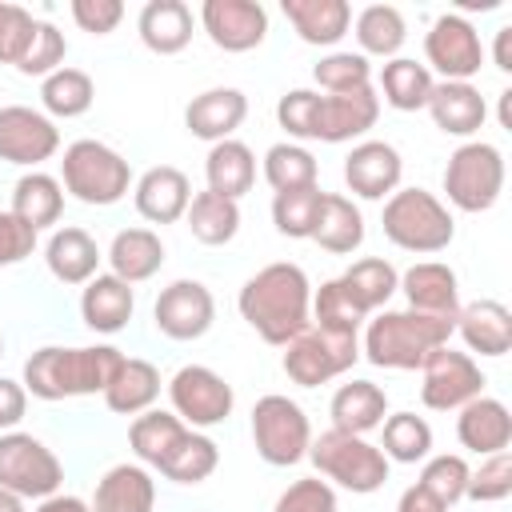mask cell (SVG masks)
I'll return each instance as SVG.
<instances>
[{
    "mask_svg": "<svg viewBox=\"0 0 512 512\" xmlns=\"http://www.w3.org/2000/svg\"><path fill=\"white\" fill-rule=\"evenodd\" d=\"M236 308L264 344L284 348L312 324V284L300 264L276 260L244 280Z\"/></svg>",
    "mask_w": 512,
    "mask_h": 512,
    "instance_id": "cell-1",
    "label": "cell"
},
{
    "mask_svg": "<svg viewBox=\"0 0 512 512\" xmlns=\"http://www.w3.org/2000/svg\"><path fill=\"white\" fill-rule=\"evenodd\" d=\"M276 120L280 128L296 140H324V144H344L376 128L380 120V96L376 88L360 92H340V96H320L312 88H292L276 100Z\"/></svg>",
    "mask_w": 512,
    "mask_h": 512,
    "instance_id": "cell-2",
    "label": "cell"
},
{
    "mask_svg": "<svg viewBox=\"0 0 512 512\" xmlns=\"http://www.w3.org/2000/svg\"><path fill=\"white\" fill-rule=\"evenodd\" d=\"M124 352L112 344H88V348H36L24 360V392L36 400H68V396H104L112 376L120 372Z\"/></svg>",
    "mask_w": 512,
    "mask_h": 512,
    "instance_id": "cell-3",
    "label": "cell"
},
{
    "mask_svg": "<svg viewBox=\"0 0 512 512\" xmlns=\"http://www.w3.org/2000/svg\"><path fill=\"white\" fill-rule=\"evenodd\" d=\"M452 332H456V316H428V312H412V308L388 312L384 308L368 320L360 352L376 368L416 372V368H424V360L436 348H444L452 340Z\"/></svg>",
    "mask_w": 512,
    "mask_h": 512,
    "instance_id": "cell-4",
    "label": "cell"
},
{
    "mask_svg": "<svg viewBox=\"0 0 512 512\" xmlns=\"http://www.w3.org/2000/svg\"><path fill=\"white\" fill-rule=\"evenodd\" d=\"M384 236L404 248V252H420V256H432V252H444L456 236V220L448 212V204L424 188H396L388 200H384Z\"/></svg>",
    "mask_w": 512,
    "mask_h": 512,
    "instance_id": "cell-5",
    "label": "cell"
},
{
    "mask_svg": "<svg viewBox=\"0 0 512 512\" xmlns=\"http://www.w3.org/2000/svg\"><path fill=\"white\" fill-rule=\"evenodd\" d=\"M60 188L80 204L108 208L132 188V168L104 140H72L60 160Z\"/></svg>",
    "mask_w": 512,
    "mask_h": 512,
    "instance_id": "cell-6",
    "label": "cell"
},
{
    "mask_svg": "<svg viewBox=\"0 0 512 512\" xmlns=\"http://www.w3.org/2000/svg\"><path fill=\"white\" fill-rule=\"evenodd\" d=\"M308 460L316 464L320 476H328L332 484H340L356 496H368V492L384 488V480H388V456L376 444H368L364 436H352V432L328 428V432L312 436Z\"/></svg>",
    "mask_w": 512,
    "mask_h": 512,
    "instance_id": "cell-7",
    "label": "cell"
},
{
    "mask_svg": "<svg viewBox=\"0 0 512 512\" xmlns=\"http://www.w3.org/2000/svg\"><path fill=\"white\" fill-rule=\"evenodd\" d=\"M360 360V336L336 332V328H304L296 340L284 344V372L300 388H320L336 376H344Z\"/></svg>",
    "mask_w": 512,
    "mask_h": 512,
    "instance_id": "cell-8",
    "label": "cell"
},
{
    "mask_svg": "<svg viewBox=\"0 0 512 512\" xmlns=\"http://www.w3.org/2000/svg\"><path fill=\"white\" fill-rule=\"evenodd\" d=\"M448 204L460 212H488L504 192V152L488 140H468L448 156L444 168Z\"/></svg>",
    "mask_w": 512,
    "mask_h": 512,
    "instance_id": "cell-9",
    "label": "cell"
},
{
    "mask_svg": "<svg viewBox=\"0 0 512 512\" xmlns=\"http://www.w3.org/2000/svg\"><path fill=\"white\" fill-rule=\"evenodd\" d=\"M252 444L264 464L272 468H292L308 456L312 444V424L304 408L280 392H268L252 404Z\"/></svg>",
    "mask_w": 512,
    "mask_h": 512,
    "instance_id": "cell-10",
    "label": "cell"
},
{
    "mask_svg": "<svg viewBox=\"0 0 512 512\" xmlns=\"http://www.w3.org/2000/svg\"><path fill=\"white\" fill-rule=\"evenodd\" d=\"M64 484V464L32 432H0V488L20 500H48Z\"/></svg>",
    "mask_w": 512,
    "mask_h": 512,
    "instance_id": "cell-11",
    "label": "cell"
},
{
    "mask_svg": "<svg viewBox=\"0 0 512 512\" xmlns=\"http://www.w3.org/2000/svg\"><path fill=\"white\" fill-rule=\"evenodd\" d=\"M168 400H172V412L188 428H212L232 416L236 392L220 372H212L204 364H184L168 380Z\"/></svg>",
    "mask_w": 512,
    "mask_h": 512,
    "instance_id": "cell-12",
    "label": "cell"
},
{
    "mask_svg": "<svg viewBox=\"0 0 512 512\" xmlns=\"http://www.w3.org/2000/svg\"><path fill=\"white\" fill-rule=\"evenodd\" d=\"M424 68L428 72H440L444 80H460V84H472V76L480 72L484 64V44H480V32L472 28V20L456 16V12H444L432 20V28L424 32Z\"/></svg>",
    "mask_w": 512,
    "mask_h": 512,
    "instance_id": "cell-13",
    "label": "cell"
},
{
    "mask_svg": "<svg viewBox=\"0 0 512 512\" xmlns=\"http://www.w3.org/2000/svg\"><path fill=\"white\" fill-rule=\"evenodd\" d=\"M424 384H420V400L432 412H460L468 400L484 396V372L468 352H456L452 344L436 348L424 360Z\"/></svg>",
    "mask_w": 512,
    "mask_h": 512,
    "instance_id": "cell-14",
    "label": "cell"
},
{
    "mask_svg": "<svg viewBox=\"0 0 512 512\" xmlns=\"http://www.w3.org/2000/svg\"><path fill=\"white\" fill-rule=\"evenodd\" d=\"M60 152V128L52 116L28 108V104H4L0 108V160L32 168L52 160Z\"/></svg>",
    "mask_w": 512,
    "mask_h": 512,
    "instance_id": "cell-15",
    "label": "cell"
},
{
    "mask_svg": "<svg viewBox=\"0 0 512 512\" xmlns=\"http://www.w3.org/2000/svg\"><path fill=\"white\" fill-rule=\"evenodd\" d=\"M152 320L168 340H200L216 320V300L200 280H172L160 288Z\"/></svg>",
    "mask_w": 512,
    "mask_h": 512,
    "instance_id": "cell-16",
    "label": "cell"
},
{
    "mask_svg": "<svg viewBox=\"0 0 512 512\" xmlns=\"http://www.w3.org/2000/svg\"><path fill=\"white\" fill-rule=\"evenodd\" d=\"M200 28L220 52H252L268 36V12L256 0H204Z\"/></svg>",
    "mask_w": 512,
    "mask_h": 512,
    "instance_id": "cell-17",
    "label": "cell"
},
{
    "mask_svg": "<svg viewBox=\"0 0 512 512\" xmlns=\"http://www.w3.org/2000/svg\"><path fill=\"white\" fill-rule=\"evenodd\" d=\"M404 160L388 140H360L344 156V184L360 200H388L400 188Z\"/></svg>",
    "mask_w": 512,
    "mask_h": 512,
    "instance_id": "cell-18",
    "label": "cell"
},
{
    "mask_svg": "<svg viewBox=\"0 0 512 512\" xmlns=\"http://www.w3.org/2000/svg\"><path fill=\"white\" fill-rule=\"evenodd\" d=\"M244 116H248V96L240 88H208L188 100L184 128L196 140L220 144V140H232V132L244 124Z\"/></svg>",
    "mask_w": 512,
    "mask_h": 512,
    "instance_id": "cell-19",
    "label": "cell"
},
{
    "mask_svg": "<svg viewBox=\"0 0 512 512\" xmlns=\"http://www.w3.org/2000/svg\"><path fill=\"white\" fill-rule=\"evenodd\" d=\"M132 200H136V212L144 220H152V224H176L188 212V204H192V184H188V176L180 168L156 164V168H148L136 180Z\"/></svg>",
    "mask_w": 512,
    "mask_h": 512,
    "instance_id": "cell-20",
    "label": "cell"
},
{
    "mask_svg": "<svg viewBox=\"0 0 512 512\" xmlns=\"http://www.w3.org/2000/svg\"><path fill=\"white\" fill-rule=\"evenodd\" d=\"M132 312H136V292H132V284H124L112 272H96L80 292V320L92 332L116 336L128 328Z\"/></svg>",
    "mask_w": 512,
    "mask_h": 512,
    "instance_id": "cell-21",
    "label": "cell"
},
{
    "mask_svg": "<svg viewBox=\"0 0 512 512\" xmlns=\"http://www.w3.org/2000/svg\"><path fill=\"white\" fill-rule=\"evenodd\" d=\"M400 292L412 312L428 316H456L460 312V284L456 272L440 260H420L400 276Z\"/></svg>",
    "mask_w": 512,
    "mask_h": 512,
    "instance_id": "cell-22",
    "label": "cell"
},
{
    "mask_svg": "<svg viewBox=\"0 0 512 512\" xmlns=\"http://www.w3.org/2000/svg\"><path fill=\"white\" fill-rule=\"evenodd\" d=\"M456 436L476 456L508 452V444H512V416H508L504 400H496V396L468 400L460 408V416H456Z\"/></svg>",
    "mask_w": 512,
    "mask_h": 512,
    "instance_id": "cell-23",
    "label": "cell"
},
{
    "mask_svg": "<svg viewBox=\"0 0 512 512\" xmlns=\"http://www.w3.org/2000/svg\"><path fill=\"white\" fill-rule=\"evenodd\" d=\"M428 112L444 136H472L488 120V104H484L480 88L460 84V80H440L428 96Z\"/></svg>",
    "mask_w": 512,
    "mask_h": 512,
    "instance_id": "cell-24",
    "label": "cell"
},
{
    "mask_svg": "<svg viewBox=\"0 0 512 512\" xmlns=\"http://www.w3.org/2000/svg\"><path fill=\"white\" fill-rule=\"evenodd\" d=\"M92 512H152L156 508V480L144 464H112L96 480Z\"/></svg>",
    "mask_w": 512,
    "mask_h": 512,
    "instance_id": "cell-25",
    "label": "cell"
},
{
    "mask_svg": "<svg viewBox=\"0 0 512 512\" xmlns=\"http://www.w3.org/2000/svg\"><path fill=\"white\" fill-rule=\"evenodd\" d=\"M328 416H332V428L336 432L368 436L388 416V392L380 384H372V380H348V384H340L332 392Z\"/></svg>",
    "mask_w": 512,
    "mask_h": 512,
    "instance_id": "cell-26",
    "label": "cell"
},
{
    "mask_svg": "<svg viewBox=\"0 0 512 512\" xmlns=\"http://www.w3.org/2000/svg\"><path fill=\"white\" fill-rule=\"evenodd\" d=\"M280 12L296 28V36L304 44H316V48L340 44L348 36V24H352V8L344 0H284Z\"/></svg>",
    "mask_w": 512,
    "mask_h": 512,
    "instance_id": "cell-27",
    "label": "cell"
},
{
    "mask_svg": "<svg viewBox=\"0 0 512 512\" xmlns=\"http://www.w3.org/2000/svg\"><path fill=\"white\" fill-rule=\"evenodd\" d=\"M136 32L148 52L176 56L192 40V8L184 0H148L136 16Z\"/></svg>",
    "mask_w": 512,
    "mask_h": 512,
    "instance_id": "cell-28",
    "label": "cell"
},
{
    "mask_svg": "<svg viewBox=\"0 0 512 512\" xmlns=\"http://www.w3.org/2000/svg\"><path fill=\"white\" fill-rule=\"evenodd\" d=\"M456 332L468 352L504 356L512 348V312L500 300H472L456 312Z\"/></svg>",
    "mask_w": 512,
    "mask_h": 512,
    "instance_id": "cell-29",
    "label": "cell"
},
{
    "mask_svg": "<svg viewBox=\"0 0 512 512\" xmlns=\"http://www.w3.org/2000/svg\"><path fill=\"white\" fill-rule=\"evenodd\" d=\"M204 176H208V192L240 204V196L252 192L256 184V156L244 140H220L204 156Z\"/></svg>",
    "mask_w": 512,
    "mask_h": 512,
    "instance_id": "cell-30",
    "label": "cell"
},
{
    "mask_svg": "<svg viewBox=\"0 0 512 512\" xmlns=\"http://www.w3.org/2000/svg\"><path fill=\"white\" fill-rule=\"evenodd\" d=\"M44 264L60 284H88L100 268V248L84 228H56L44 244Z\"/></svg>",
    "mask_w": 512,
    "mask_h": 512,
    "instance_id": "cell-31",
    "label": "cell"
},
{
    "mask_svg": "<svg viewBox=\"0 0 512 512\" xmlns=\"http://www.w3.org/2000/svg\"><path fill=\"white\" fill-rule=\"evenodd\" d=\"M108 264H112V276H120L124 284L152 280L164 264V240L152 228H124L112 236Z\"/></svg>",
    "mask_w": 512,
    "mask_h": 512,
    "instance_id": "cell-32",
    "label": "cell"
},
{
    "mask_svg": "<svg viewBox=\"0 0 512 512\" xmlns=\"http://www.w3.org/2000/svg\"><path fill=\"white\" fill-rule=\"evenodd\" d=\"M12 216H20L32 232L40 228H52L64 212V188L56 176L48 172H24L16 184H12Z\"/></svg>",
    "mask_w": 512,
    "mask_h": 512,
    "instance_id": "cell-33",
    "label": "cell"
},
{
    "mask_svg": "<svg viewBox=\"0 0 512 512\" xmlns=\"http://www.w3.org/2000/svg\"><path fill=\"white\" fill-rule=\"evenodd\" d=\"M160 396V372L156 364L140 360V356H124L120 372L112 376V384L104 388V404L120 416H140L156 404Z\"/></svg>",
    "mask_w": 512,
    "mask_h": 512,
    "instance_id": "cell-34",
    "label": "cell"
},
{
    "mask_svg": "<svg viewBox=\"0 0 512 512\" xmlns=\"http://www.w3.org/2000/svg\"><path fill=\"white\" fill-rule=\"evenodd\" d=\"M336 280H340V288L348 292V300H352L364 316L380 312V308L392 300V292L400 288V272H396L388 260H380V256H364V260H356V264L344 268Z\"/></svg>",
    "mask_w": 512,
    "mask_h": 512,
    "instance_id": "cell-35",
    "label": "cell"
},
{
    "mask_svg": "<svg viewBox=\"0 0 512 512\" xmlns=\"http://www.w3.org/2000/svg\"><path fill=\"white\" fill-rule=\"evenodd\" d=\"M312 240H316L324 252H332V256L356 252V248L364 244V216H360V208H356L348 196L324 192V204H320Z\"/></svg>",
    "mask_w": 512,
    "mask_h": 512,
    "instance_id": "cell-36",
    "label": "cell"
},
{
    "mask_svg": "<svg viewBox=\"0 0 512 512\" xmlns=\"http://www.w3.org/2000/svg\"><path fill=\"white\" fill-rule=\"evenodd\" d=\"M184 432H188V424H184L176 412L148 408V412H140V416L132 420L128 444H132V452H136V460H140L144 468H156V472H160V464L168 460V452L180 444Z\"/></svg>",
    "mask_w": 512,
    "mask_h": 512,
    "instance_id": "cell-37",
    "label": "cell"
},
{
    "mask_svg": "<svg viewBox=\"0 0 512 512\" xmlns=\"http://www.w3.org/2000/svg\"><path fill=\"white\" fill-rule=\"evenodd\" d=\"M436 80L424 64L408 60V56H392L384 68H380V96L388 108L396 112H420L428 108V96H432Z\"/></svg>",
    "mask_w": 512,
    "mask_h": 512,
    "instance_id": "cell-38",
    "label": "cell"
},
{
    "mask_svg": "<svg viewBox=\"0 0 512 512\" xmlns=\"http://www.w3.org/2000/svg\"><path fill=\"white\" fill-rule=\"evenodd\" d=\"M408 40V24H404V12L392 8V4H368L360 16H356V44H360V56H384L392 60Z\"/></svg>",
    "mask_w": 512,
    "mask_h": 512,
    "instance_id": "cell-39",
    "label": "cell"
},
{
    "mask_svg": "<svg viewBox=\"0 0 512 512\" xmlns=\"http://www.w3.org/2000/svg\"><path fill=\"white\" fill-rule=\"evenodd\" d=\"M96 100V84L84 68H56L52 76H44L40 84V104L48 116H60V120H72V116H84Z\"/></svg>",
    "mask_w": 512,
    "mask_h": 512,
    "instance_id": "cell-40",
    "label": "cell"
},
{
    "mask_svg": "<svg viewBox=\"0 0 512 512\" xmlns=\"http://www.w3.org/2000/svg\"><path fill=\"white\" fill-rule=\"evenodd\" d=\"M184 216H188L192 236L200 244H208V248H220V244H228L240 232V204L224 200L216 192H196Z\"/></svg>",
    "mask_w": 512,
    "mask_h": 512,
    "instance_id": "cell-41",
    "label": "cell"
},
{
    "mask_svg": "<svg viewBox=\"0 0 512 512\" xmlns=\"http://www.w3.org/2000/svg\"><path fill=\"white\" fill-rule=\"evenodd\" d=\"M316 156L304 144L280 140L264 152V180L272 184V192H300V188H316Z\"/></svg>",
    "mask_w": 512,
    "mask_h": 512,
    "instance_id": "cell-42",
    "label": "cell"
},
{
    "mask_svg": "<svg viewBox=\"0 0 512 512\" xmlns=\"http://www.w3.org/2000/svg\"><path fill=\"white\" fill-rule=\"evenodd\" d=\"M216 464H220L216 440L204 436V432H196V428H188V432L180 436V444L168 452V460L160 464V472H164L172 484H200V480H208V476L216 472Z\"/></svg>",
    "mask_w": 512,
    "mask_h": 512,
    "instance_id": "cell-43",
    "label": "cell"
},
{
    "mask_svg": "<svg viewBox=\"0 0 512 512\" xmlns=\"http://www.w3.org/2000/svg\"><path fill=\"white\" fill-rule=\"evenodd\" d=\"M380 428H384L380 452L388 456V464L392 460L396 464L428 460V452H432V428H428L424 416H416V412H392V416H384Z\"/></svg>",
    "mask_w": 512,
    "mask_h": 512,
    "instance_id": "cell-44",
    "label": "cell"
},
{
    "mask_svg": "<svg viewBox=\"0 0 512 512\" xmlns=\"http://www.w3.org/2000/svg\"><path fill=\"white\" fill-rule=\"evenodd\" d=\"M320 204H324L320 184L316 188H300V192H276L272 196V224H276V232L288 236V240H312Z\"/></svg>",
    "mask_w": 512,
    "mask_h": 512,
    "instance_id": "cell-45",
    "label": "cell"
},
{
    "mask_svg": "<svg viewBox=\"0 0 512 512\" xmlns=\"http://www.w3.org/2000/svg\"><path fill=\"white\" fill-rule=\"evenodd\" d=\"M312 80H316L328 96L360 92V88H372V64H368V56H360V52H328V56H320V64L312 68Z\"/></svg>",
    "mask_w": 512,
    "mask_h": 512,
    "instance_id": "cell-46",
    "label": "cell"
},
{
    "mask_svg": "<svg viewBox=\"0 0 512 512\" xmlns=\"http://www.w3.org/2000/svg\"><path fill=\"white\" fill-rule=\"evenodd\" d=\"M468 476H472L468 460H464V456H456V452H444V456H432V460L424 464V472H420L416 488H424L436 504L452 508L456 500H464V492H468Z\"/></svg>",
    "mask_w": 512,
    "mask_h": 512,
    "instance_id": "cell-47",
    "label": "cell"
},
{
    "mask_svg": "<svg viewBox=\"0 0 512 512\" xmlns=\"http://www.w3.org/2000/svg\"><path fill=\"white\" fill-rule=\"evenodd\" d=\"M64 56H68V40L64 32L52 24V20H36L32 28V40L24 48V56L16 60V72L20 76H52L56 68H64Z\"/></svg>",
    "mask_w": 512,
    "mask_h": 512,
    "instance_id": "cell-48",
    "label": "cell"
},
{
    "mask_svg": "<svg viewBox=\"0 0 512 512\" xmlns=\"http://www.w3.org/2000/svg\"><path fill=\"white\" fill-rule=\"evenodd\" d=\"M312 316L320 328H336V332H356L360 336V324L368 320L352 300L348 292L340 288V280H324L320 292L312 296Z\"/></svg>",
    "mask_w": 512,
    "mask_h": 512,
    "instance_id": "cell-49",
    "label": "cell"
},
{
    "mask_svg": "<svg viewBox=\"0 0 512 512\" xmlns=\"http://www.w3.org/2000/svg\"><path fill=\"white\" fill-rule=\"evenodd\" d=\"M468 500L476 504H500L512 496V456L508 452H492L480 460V468L468 476Z\"/></svg>",
    "mask_w": 512,
    "mask_h": 512,
    "instance_id": "cell-50",
    "label": "cell"
},
{
    "mask_svg": "<svg viewBox=\"0 0 512 512\" xmlns=\"http://www.w3.org/2000/svg\"><path fill=\"white\" fill-rule=\"evenodd\" d=\"M272 512H336V488L328 480H320V476L292 480L276 496V508Z\"/></svg>",
    "mask_w": 512,
    "mask_h": 512,
    "instance_id": "cell-51",
    "label": "cell"
},
{
    "mask_svg": "<svg viewBox=\"0 0 512 512\" xmlns=\"http://www.w3.org/2000/svg\"><path fill=\"white\" fill-rule=\"evenodd\" d=\"M32 28H36V20H32L28 8L0 0V64L16 68V60L24 56V48L32 40Z\"/></svg>",
    "mask_w": 512,
    "mask_h": 512,
    "instance_id": "cell-52",
    "label": "cell"
},
{
    "mask_svg": "<svg viewBox=\"0 0 512 512\" xmlns=\"http://www.w3.org/2000/svg\"><path fill=\"white\" fill-rule=\"evenodd\" d=\"M72 20L80 32L108 36L124 20V4L120 0H72Z\"/></svg>",
    "mask_w": 512,
    "mask_h": 512,
    "instance_id": "cell-53",
    "label": "cell"
},
{
    "mask_svg": "<svg viewBox=\"0 0 512 512\" xmlns=\"http://www.w3.org/2000/svg\"><path fill=\"white\" fill-rule=\"evenodd\" d=\"M36 248V232L12 216V212H0V268H12L20 260H28Z\"/></svg>",
    "mask_w": 512,
    "mask_h": 512,
    "instance_id": "cell-54",
    "label": "cell"
},
{
    "mask_svg": "<svg viewBox=\"0 0 512 512\" xmlns=\"http://www.w3.org/2000/svg\"><path fill=\"white\" fill-rule=\"evenodd\" d=\"M28 412V392L20 380L0 376V432H12Z\"/></svg>",
    "mask_w": 512,
    "mask_h": 512,
    "instance_id": "cell-55",
    "label": "cell"
},
{
    "mask_svg": "<svg viewBox=\"0 0 512 512\" xmlns=\"http://www.w3.org/2000/svg\"><path fill=\"white\" fill-rule=\"evenodd\" d=\"M396 512H452V508H444V504H436L424 488H404V496H400V504H396Z\"/></svg>",
    "mask_w": 512,
    "mask_h": 512,
    "instance_id": "cell-56",
    "label": "cell"
},
{
    "mask_svg": "<svg viewBox=\"0 0 512 512\" xmlns=\"http://www.w3.org/2000/svg\"><path fill=\"white\" fill-rule=\"evenodd\" d=\"M492 64L500 72H512V24L496 28V44H492Z\"/></svg>",
    "mask_w": 512,
    "mask_h": 512,
    "instance_id": "cell-57",
    "label": "cell"
},
{
    "mask_svg": "<svg viewBox=\"0 0 512 512\" xmlns=\"http://www.w3.org/2000/svg\"><path fill=\"white\" fill-rule=\"evenodd\" d=\"M36 512H92V508H88V500H80V496H64V492H56V496L40 500Z\"/></svg>",
    "mask_w": 512,
    "mask_h": 512,
    "instance_id": "cell-58",
    "label": "cell"
},
{
    "mask_svg": "<svg viewBox=\"0 0 512 512\" xmlns=\"http://www.w3.org/2000/svg\"><path fill=\"white\" fill-rule=\"evenodd\" d=\"M0 512H24V500L8 488H0Z\"/></svg>",
    "mask_w": 512,
    "mask_h": 512,
    "instance_id": "cell-59",
    "label": "cell"
},
{
    "mask_svg": "<svg viewBox=\"0 0 512 512\" xmlns=\"http://www.w3.org/2000/svg\"><path fill=\"white\" fill-rule=\"evenodd\" d=\"M508 104H512V88L500 92V124H504V128H512V112H508Z\"/></svg>",
    "mask_w": 512,
    "mask_h": 512,
    "instance_id": "cell-60",
    "label": "cell"
},
{
    "mask_svg": "<svg viewBox=\"0 0 512 512\" xmlns=\"http://www.w3.org/2000/svg\"><path fill=\"white\" fill-rule=\"evenodd\" d=\"M0 356H4V336H0Z\"/></svg>",
    "mask_w": 512,
    "mask_h": 512,
    "instance_id": "cell-61",
    "label": "cell"
}]
</instances>
